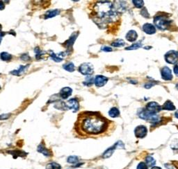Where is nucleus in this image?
Here are the masks:
<instances>
[{
	"instance_id": "obj_3",
	"label": "nucleus",
	"mask_w": 178,
	"mask_h": 169,
	"mask_svg": "<svg viewBox=\"0 0 178 169\" xmlns=\"http://www.w3.org/2000/svg\"><path fill=\"white\" fill-rule=\"evenodd\" d=\"M154 23L156 27H157L159 30L161 31H165L171 25V21L169 19L168 15H156L154 18Z\"/></svg>"
},
{
	"instance_id": "obj_15",
	"label": "nucleus",
	"mask_w": 178,
	"mask_h": 169,
	"mask_svg": "<svg viewBox=\"0 0 178 169\" xmlns=\"http://www.w3.org/2000/svg\"><path fill=\"white\" fill-rule=\"evenodd\" d=\"M72 93H73V89L69 87H65L61 89L59 95L62 99H64V100H65V99H67L70 96Z\"/></svg>"
},
{
	"instance_id": "obj_41",
	"label": "nucleus",
	"mask_w": 178,
	"mask_h": 169,
	"mask_svg": "<svg viewBox=\"0 0 178 169\" xmlns=\"http://www.w3.org/2000/svg\"><path fill=\"white\" fill-rule=\"evenodd\" d=\"M5 9V4H4L3 1H0V11H3Z\"/></svg>"
},
{
	"instance_id": "obj_10",
	"label": "nucleus",
	"mask_w": 178,
	"mask_h": 169,
	"mask_svg": "<svg viewBox=\"0 0 178 169\" xmlns=\"http://www.w3.org/2000/svg\"><path fill=\"white\" fill-rule=\"evenodd\" d=\"M108 80L109 79H108L107 77L105 76L98 75L96 76L95 79H94V83H95L96 87H101L104 86L107 83Z\"/></svg>"
},
{
	"instance_id": "obj_17",
	"label": "nucleus",
	"mask_w": 178,
	"mask_h": 169,
	"mask_svg": "<svg viewBox=\"0 0 178 169\" xmlns=\"http://www.w3.org/2000/svg\"><path fill=\"white\" fill-rule=\"evenodd\" d=\"M143 31L145 33H147V34L152 35V34H154V33H155L156 29L155 26L151 24L147 23V24H145L143 26Z\"/></svg>"
},
{
	"instance_id": "obj_44",
	"label": "nucleus",
	"mask_w": 178,
	"mask_h": 169,
	"mask_svg": "<svg viewBox=\"0 0 178 169\" xmlns=\"http://www.w3.org/2000/svg\"><path fill=\"white\" fill-rule=\"evenodd\" d=\"M175 116L176 118L178 119V110L175 112Z\"/></svg>"
},
{
	"instance_id": "obj_38",
	"label": "nucleus",
	"mask_w": 178,
	"mask_h": 169,
	"mask_svg": "<svg viewBox=\"0 0 178 169\" xmlns=\"http://www.w3.org/2000/svg\"><path fill=\"white\" fill-rule=\"evenodd\" d=\"M155 85V83H154L153 82H150V83H146V84L145 85V87L146 89H150V88H151V87Z\"/></svg>"
},
{
	"instance_id": "obj_47",
	"label": "nucleus",
	"mask_w": 178,
	"mask_h": 169,
	"mask_svg": "<svg viewBox=\"0 0 178 169\" xmlns=\"http://www.w3.org/2000/svg\"><path fill=\"white\" fill-rule=\"evenodd\" d=\"M176 87H177V88L178 89V83L177 84V85H176Z\"/></svg>"
},
{
	"instance_id": "obj_39",
	"label": "nucleus",
	"mask_w": 178,
	"mask_h": 169,
	"mask_svg": "<svg viewBox=\"0 0 178 169\" xmlns=\"http://www.w3.org/2000/svg\"><path fill=\"white\" fill-rule=\"evenodd\" d=\"M102 51H106V52H111V51H112V49L109 47H103L102 48Z\"/></svg>"
},
{
	"instance_id": "obj_28",
	"label": "nucleus",
	"mask_w": 178,
	"mask_h": 169,
	"mask_svg": "<svg viewBox=\"0 0 178 169\" xmlns=\"http://www.w3.org/2000/svg\"><path fill=\"white\" fill-rule=\"evenodd\" d=\"M125 45V41L122 39H118L111 43V46L114 47H122Z\"/></svg>"
},
{
	"instance_id": "obj_18",
	"label": "nucleus",
	"mask_w": 178,
	"mask_h": 169,
	"mask_svg": "<svg viewBox=\"0 0 178 169\" xmlns=\"http://www.w3.org/2000/svg\"><path fill=\"white\" fill-rule=\"evenodd\" d=\"M38 152L40 153H42V154L45 157H50L52 156V152L51 151L49 150V149H47L46 147L44 146L43 143H41V144L39 145V146H38L37 148Z\"/></svg>"
},
{
	"instance_id": "obj_37",
	"label": "nucleus",
	"mask_w": 178,
	"mask_h": 169,
	"mask_svg": "<svg viewBox=\"0 0 178 169\" xmlns=\"http://www.w3.org/2000/svg\"><path fill=\"white\" fill-rule=\"evenodd\" d=\"M10 117H11V114H1L0 115V120H5V119H8Z\"/></svg>"
},
{
	"instance_id": "obj_14",
	"label": "nucleus",
	"mask_w": 178,
	"mask_h": 169,
	"mask_svg": "<svg viewBox=\"0 0 178 169\" xmlns=\"http://www.w3.org/2000/svg\"><path fill=\"white\" fill-rule=\"evenodd\" d=\"M29 67V65H20L19 67V68L17 69H15V70L11 71L10 73L12 75L17 76H20L21 75L24 74L27 71V69Z\"/></svg>"
},
{
	"instance_id": "obj_5",
	"label": "nucleus",
	"mask_w": 178,
	"mask_h": 169,
	"mask_svg": "<svg viewBox=\"0 0 178 169\" xmlns=\"http://www.w3.org/2000/svg\"><path fill=\"white\" fill-rule=\"evenodd\" d=\"M79 71L81 74L86 76H90L93 74L94 72L93 65L91 63H84L79 67Z\"/></svg>"
},
{
	"instance_id": "obj_8",
	"label": "nucleus",
	"mask_w": 178,
	"mask_h": 169,
	"mask_svg": "<svg viewBox=\"0 0 178 169\" xmlns=\"http://www.w3.org/2000/svg\"><path fill=\"white\" fill-rule=\"evenodd\" d=\"M68 109L72 110L74 112H77L79 109V104L76 99H71L65 103Z\"/></svg>"
},
{
	"instance_id": "obj_42",
	"label": "nucleus",
	"mask_w": 178,
	"mask_h": 169,
	"mask_svg": "<svg viewBox=\"0 0 178 169\" xmlns=\"http://www.w3.org/2000/svg\"><path fill=\"white\" fill-rule=\"evenodd\" d=\"M164 166L167 169H175V168H174V167L172 166V165L169 164H166Z\"/></svg>"
},
{
	"instance_id": "obj_45",
	"label": "nucleus",
	"mask_w": 178,
	"mask_h": 169,
	"mask_svg": "<svg viewBox=\"0 0 178 169\" xmlns=\"http://www.w3.org/2000/svg\"><path fill=\"white\" fill-rule=\"evenodd\" d=\"M151 169H161V168H160V167H157V166H154V167H153V168H152Z\"/></svg>"
},
{
	"instance_id": "obj_34",
	"label": "nucleus",
	"mask_w": 178,
	"mask_h": 169,
	"mask_svg": "<svg viewBox=\"0 0 178 169\" xmlns=\"http://www.w3.org/2000/svg\"><path fill=\"white\" fill-rule=\"evenodd\" d=\"M147 168H148L147 165L144 162L139 163L137 166V169H147Z\"/></svg>"
},
{
	"instance_id": "obj_9",
	"label": "nucleus",
	"mask_w": 178,
	"mask_h": 169,
	"mask_svg": "<svg viewBox=\"0 0 178 169\" xmlns=\"http://www.w3.org/2000/svg\"><path fill=\"white\" fill-rule=\"evenodd\" d=\"M135 136L138 138H143L147 134V129L144 126H139L135 128Z\"/></svg>"
},
{
	"instance_id": "obj_40",
	"label": "nucleus",
	"mask_w": 178,
	"mask_h": 169,
	"mask_svg": "<svg viewBox=\"0 0 178 169\" xmlns=\"http://www.w3.org/2000/svg\"><path fill=\"white\" fill-rule=\"evenodd\" d=\"M174 73L178 77V63H177V64L174 67Z\"/></svg>"
},
{
	"instance_id": "obj_22",
	"label": "nucleus",
	"mask_w": 178,
	"mask_h": 169,
	"mask_svg": "<svg viewBox=\"0 0 178 169\" xmlns=\"http://www.w3.org/2000/svg\"><path fill=\"white\" fill-rule=\"evenodd\" d=\"M10 154H11L13 156L14 158L18 157H25L27 155V153L24 152V151H20V150H14V151H11L9 152Z\"/></svg>"
},
{
	"instance_id": "obj_2",
	"label": "nucleus",
	"mask_w": 178,
	"mask_h": 169,
	"mask_svg": "<svg viewBox=\"0 0 178 169\" xmlns=\"http://www.w3.org/2000/svg\"><path fill=\"white\" fill-rule=\"evenodd\" d=\"M111 1H97L93 9V19L97 24L103 27L117 20L118 13Z\"/></svg>"
},
{
	"instance_id": "obj_35",
	"label": "nucleus",
	"mask_w": 178,
	"mask_h": 169,
	"mask_svg": "<svg viewBox=\"0 0 178 169\" xmlns=\"http://www.w3.org/2000/svg\"><path fill=\"white\" fill-rule=\"evenodd\" d=\"M20 58H21L22 60L28 61V60H30L31 58H30V56L28 54H23V55H21Z\"/></svg>"
},
{
	"instance_id": "obj_24",
	"label": "nucleus",
	"mask_w": 178,
	"mask_h": 169,
	"mask_svg": "<svg viewBox=\"0 0 178 169\" xmlns=\"http://www.w3.org/2000/svg\"><path fill=\"white\" fill-rule=\"evenodd\" d=\"M63 68L65 69V70L69 71V72H73L75 69V65H74L73 63H68L63 65Z\"/></svg>"
},
{
	"instance_id": "obj_11",
	"label": "nucleus",
	"mask_w": 178,
	"mask_h": 169,
	"mask_svg": "<svg viewBox=\"0 0 178 169\" xmlns=\"http://www.w3.org/2000/svg\"><path fill=\"white\" fill-rule=\"evenodd\" d=\"M161 78L164 81H171L173 79V75L171 69L168 67H163L161 71Z\"/></svg>"
},
{
	"instance_id": "obj_32",
	"label": "nucleus",
	"mask_w": 178,
	"mask_h": 169,
	"mask_svg": "<svg viewBox=\"0 0 178 169\" xmlns=\"http://www.w3.org/2000/svg\"><path fill=\"white\" fill-rule=\"evenodd\" d=\"M67 162H68L69 164H76L79 162V158H78L77 156H70L68 157Z\"/></svg>"
},
{
	"instance_id": "obj_7",
	"label": "nucleus",
	"mask_w": 178,
	"mask_h": 169,
	"mask_svg": "<svg viewBox=\"0 0 178 169\" xmlns=\"http://www.w3.org/2000/svg\"><path fill=\"white\" fill-rule=\"evenodd\" d=\"M124 148H125V145H124V144L121 142V141H119V142L116 143L115 145H113V146L111 147V148L107 149V150H106L105 152H104V154L102 155L103 157L104 158H109L112 155V154H113V152H114V150H116V149Z\"/></svg>"
},
{
	"instance_id": "obj_30",
	"label": "nucleus",
	"mask_w": 178,
	"mask_h": 169,
	"mask_svg": "<svg viewBox=\"0 0 178 169\" xmlns=\"http://www.w3.org/2000/svg\"><path fill=\"white\" fill-rule=\"evenodd\" d=\"M34 51L36 53V59H38V60L41 59L45 53V51H41V49H40V48H39V47H36V48L35 49Z\"/></svg>"
},
{
	"instance_id": "obj_31",
	"label": "nucleus",
	"mask_w": 178,
	"mask_h": 169,
	"mask_svg": "<svg viewBox=\"0 0 178 169\" xmlns=\"http://www.w3.org/2000/svg\"><path fill=\"white\" fill-rule=\"evenodd\" d=\"M93 83H94L93 77L91 76H88L86 78V81L84 82V84L86 85V86H91V85L93 84Z\"/></svg>"
},
{
	"instance_id": "obj_23",
	"label": "nucleus",
	"mask_w": 178,
	"mask_h": 169,
	"mask_svg": "<svg viewBox=\"0 0 178 169\" xmlns=\"http://www.w3.org/2000/svg\"><path fill=\"white\" fill-rule=\"evenodd\" d=\"M109 115L112 118H116L120 116V111L116 107H112L109 111Z\"/></svg>"
},
{
	"instance_id": "obj_46",
	"label": "nucleus",
	"mask_w": 178,
	"mask_h": 169,
	"mask_svg": "<svg viewBox=\"0 0 178 169\" xmlns=\"http://www.w3.org/2000/svg\"><path fill=\"white\" fill-rule=\"evenodd\" d=\"M1 26L0 24V31H1Z\"/></svg>"
},
{
	"instance_id": "obj_27",
	"label": "nucleus",
	"mask_w": 178,
	"mask_h": 169,
	"mask_svg": "<svg viewBox=\"0 0 178 169\" xmlns=\"http://www.w3.org/2000/svg\"><path fill=\"white\" fill-rule=\"evenodd\" d=\"M143 47V45H142V43L141 42H136L134 43L132 45H131L130 47H128L127 48H125V50H135V49H138L139 48H141V47Z\"/></svg>"
},
{
	"instance_id": "obj_26",
	"label": "nucleus",
	"mask_w": 178,
	"mask_h": 169,
	"mask_svg": "<svg viewBox=\"0 0 178 169\" xmlns=\"http://www.w3.org/2000/svg\"><path fill=\"white\" fill-rule=\"evenodd\" d=\"M46 169H61V165L56 162H51L46 165Z\"/></svg>"
},
{
	"instance_id": "obj_12",
	"label": "nucleus",
	"mask_w": 178,
	"mask_h": 169,
	"mask_svg": "<svg viewBox=\"0 0 178 169\" xmlns=\"http://www.w3.org/2000/svg\"><path fill=\"white\" fill-rule=\"evenodd\" d=\"M146 110L157 114V112L161 110V107L157 102H153H153L147 103L146 105Z\"/></svg>"
},
{
	"instance_id": "obj_4",
	"label": "nucleus",
	"mask_w": 178,
	"mask_h": 169,
	"mask_svg": "<svg viewBox=\"0 0 178 169\" xmlns=\"http://www.w3.org/2000/svg\"><path fill=\"white\" fill-rule=\"evenodd\" d=\"M139 116L141 119L145 120L147 121H150V122L154 123V124H158V123L161 121L160 117L158 116L157 114L156 113L150 112V111L145 110H142L141 112H139Z\"/></svg>"
},
{
	"instance_id": "obj_13",
	"label": "nucleus",
	"mask_w": 178,
	"mask_h": 169,
	"mask_svg": "<svg viewBox=\"0 0 178 169\" xmlns=\"http://www.w3.org/2000/svg\"><path fill=\"white\" fill-rule=\"evenodd\" d=\"M78 35H79V33H74L70 37V38L64 43V46L66 47L68 51H70V49H73V46L74 43H75L76 39H77Z\"/></svg>"
},
{
	"instance_id": "obj_21",
	"label": "nucleus",
	"mask_w": 178,
	"mask_h": 169,
	"mask_svg": "<svg viewBox=\"0 0 178 169\" xmlns=\"http://www.w3.org/2000/svg\"><path fill=\"white\" fill-rule=\"evenodd\" d=\"M161 109L166 110H175V106L173 105V103L171 102V101H166L164 103V104L163 105V106L161 107Z\"/></svg>"
},
{
	"instance_id": "obj_20",
	"label": "nucleus",
	"mask_w": 178,
	"mask_h": 169,
	"mask_svg": "<svg viewBox=\"0 0 178 169\" xmlns=\"http://www.w3.org/2000/svg\"><path fill=\"white\" fill-rule=\"evenodd\" d=\"M60 11L58 9L51 10V11H48L47 13L45 14V19H49L52 18V17L57 16L58 15H59Z\"/></svg>"
},
{
	"instance_id": "obj_6",
	"label": "nucleus",
	"mask_w": 178,
	"mask_h": 169,
	"mask_svg": "<svg viewBox=\"0 0 178 169\" xmlns=\"http://www.w3.org/2000/svg\"><path fill=\"white\" fill-rule=\"evenodd\" d=\"M166 61L169 64H175L178 61V51L171 50L165 54Z\"/></svg>"
},
{
	"instance_id": "obj_19",
	"label": "nucleus",
	"mask_w": 178,
	"mask_h": 169,
	"mask_svg": "<svg viewBox=\"0 0 178 169\" xmlns=\"http://www.w3.org/2000/svg\"><path fill=\"white\" fill-rule=\"evenodd\" d=\"M137 37H138L137 33L135 31H134V30H131V31H128L125 36L126 39H127L129 42H133L137 40Z\"/></svg>"
},
{
	"instance_id": "obj_25",
	"label": "nucleus",
	"mask_w": 178,
	"mask_h": 169,
	"mask_svg": "<svg viewBox=\"0 0 178 169\" xmlns=\"http://www.w3.org/2000/svg\"><path fill=\"white\" fill-rule=\"evenodd\" d=\"M12 56L11 54L7 53V52H1L0 53V58L1 60H2L3 61H9L12 59Z\"/></svg>"
},
{
	"instance_id": "obj_16",
	"label": "nucleus",
	"mask_w": 178,
	"mask_h": 169,
	"mask_svg": "<svg viewBox=\"0 0 178 169\" xmlns=\"http://www.w3.org/2000/svg\"><path fill=\"white\" fill-rule=\"evenodd\" d=\"M65 53H66L65 52L54 53L53 51H51L49 55H50L51 58L54 61H55V62H57V63H60L63 60V58L65 57Z\"/></svg>"
},
{
	"instance_id": "obj_36",
	"label": "nucleus",
	"mask_w": 178,
	"mask_h": 169,
	"mask_svg": "<svg viewBox=\"0 0 178 169\" xmlns=\"http://www.w3.org/2000/svg\"><path fill=\"white\" fill-rule=\"evenodd\" d=\"M141 13L143 17H150V15H149V13H147V11L146 10V9H143V10H142Z\"/></svg>"
},
{
	"instance_id": "obj_43",
	"label": "nucleus",
	"mask_w": 178,
	"mask_h": 169,
	"mask_svg": "<svg viewBox=\"0 0 178 169\" xmlns=\"http://www.w3.org/2000/svg\"><path fill=\"white\" fill-rule=\"evenodd\" d=\"M4 35H5L4 33H3V32H1V31H0V44H1V40H2V37H3V36Z\"/></svg>"
},
{
	"instance_id": "obj_29",
	"label": "nucleus",
	"mask_w": 178,
	"mask_h": 169,
	"mask_svg": "<svg viewBox=\"0 0 178 169\" xmlns=\"http://www.w3.org/2000/svg\"><path fill=\"white\" fill-rule=\"evenodd\" d=\"M145 161H146V164L147 165V166H153L156 164L155 160L151 156H147L145 158Z\"/></svg>"
},
{
	"instance_id": "obj_33",
	"label": "nucleus",
	"mask_w": 178,
	"mask_h": 169,
	"mask_svg": "<svg viewBox=\"0 0 178 169\" xmlns=\"http://www.w3.org/2000/svg\"><path fill=\"white\" fill-rule=\"evenodd\" d=\"M132 2L138 9H141V8L143 6L144 4V1H141V0H134V1H132Z\"/></svg>"
},
{
	"instance_id": "obj_1",
	"label": "nucleus",
	"mask_w": 178,
	"mask_h": 169,
	"mask_svg": "<svg viewBox=\"0 0 178 169\" xmlns=\"http://www.w3.org/2000/svg\"><path fill=\"white\" fill-rule=\"evenodd\" d=\"M80 130L86 134H99L107 129L108 121L97 113H84L79 121Z\"/></svg>"
}]
</instances>
